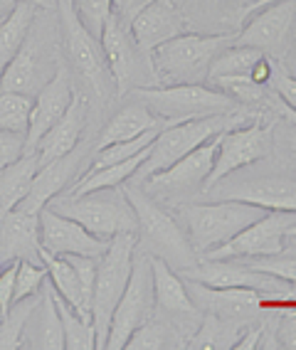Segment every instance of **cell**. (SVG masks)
<instances>
[{"mask_svg": "<svg viewBox=\"0 0 296 350\" xmlns=\"http://www.w3.org/2000/svg\"><path fill=\"white\" fill-rule=\"evenodd\" d=\"M25 3H32L35 8H40V10H55L57 0H25Z\"/></svg>", "mask_w": 296, "mask_h": 350, "instance_id": "cell-47", "label": "cell"}, {"mask_svg": "<svg viewBox=\"0 0 296 350\" xmlns=\"http://www.w3.org/2000/svg\"><path fill=\"white\" fill-rule=\"evenodd\" d=\"M190 299L202 313H213L225 321H234L240 325L267 323V321L284 306L269 301L265 294L245 286H208L200 282L183 279Z\"/></svg>", "mask_w": 296, "mask_h": 350, "instance_id": "cell-14", "label": "cell"}, {"mask_svg": "<svg viewBox=\"0 0 296 350\" xmlns=\"http://www.w3.org/2000/svg\"><path fill=\"white\" fill-rule=\"evenodd\" d=\"M84 158H87L84 148L77 146L67 156L40 165L35 178H32L30 190H27V195L15 210H23L27 215H40V210L44 205H50V200H55L57 195H62L79 178V168H82Z\"/></svg>", "mask_w": 296, "mask_h": 350, "instance_id": "cell-21", "label": "cell"}, {"mask_svg": "<svg viewBox=\"0 0 296 350\" xmlns=\"http://www.w3.org/2000/svg\"><path fill=\"white\" fill-rule=\"evenodd\" d=\"M3 18H5V15H3ZM3 18H0V20H3Z\"/></svg>", "mask_w": 296, "mask_h": 350, "instance_id": "cell-51", "label": "cell"}, {"mask_svg": "<svg viewBox=\"0 0 296 350\" xmlns=\"http://www.w3.org/2000/svg\"><path fill=\"white\" fill-rule=\"evenodd\" d=\"M50 207L55 213L79 222L94 237L107 239V242L121 232H136L139 227V217H136L131 200L124 193V185L89 190L82 195L62 193L55 200H50Z\"/></svg>", "mask_w": 296, "mask_h": 350, "instance_id": "cell-5", "label": "cell"}, {"mask_svg": "<svg viewBox=\"0 0 296 350\" xmlns=\"http://www.w3.org/2000/svg\"><path fill=\"white\" fill-rule=\"evenodd\" d=\"M129 30H131L133 42L139 44L141 52L153 55L156 47L188 32V15L170 0H156L133 15Z\"/></svg>", "mask_w": 296, "mask_h": 350, "instance_id": "cell-22", "label": "cell"}, {"mask_svg": "<svg viewBox=\"0 0 296 350\" xmlns=\"http://www.w3.org/2000/svg\"><path fill=\"white\" fill-rule=\"evenodd\" d=\"M176 213L178 222L183 225L193 250L198 256L205 252L230 242L234 234H240L254 219L267 213L265 207L242 200H208V202H183L170 207Z\"/></svg>", "mask_w": 296, "mask_h": 350, "instance_id": "cell-3", "label": "cell"}, {"mask_svg": "<svg viewBox=\"0 0 296 350\" xmlns=\"http://www.w3.org/2000/svg\"><path fill=\"white\" fill-rule=\"evenodd\" d=\"M23 348L64 350L62 321H59V311H57L50 284H42V288H40L38 306L32 308L30 319H27V323H25Z\"/></svg>", "mask_w": 296, "mask_h": 350, "instance_id": "cell-25", "label": "cell"}, {"mask_svg": "<svg viewBox=\"0 0 296 350\" xmlns=\"http://www.w3.org/2000/svg\"><path fill=\"white\" fill-rule=\"evenodd\" d=\"M79 20L84 23L94 38H101V30L107 25V20L111 18L116 0H72Z\"/></svg>", "mask_w": 296, "mask_h": 350, "instance_id": "cell-36", "label": "cell"}, {"mask_svg": "<svg viewBox=\"0 0 296 350\" xmlns=\"http://www.w3.org/2000/svg\"><path fill=\"white\" fill-rule=\"evenodd\" d=\"M265 113L250 111L245 107H234L232 111L227 113H215V116H205V119H190L180 121V124H170L163 126L158 131L156 141L148 148V156L141 163V168L136 170L129 183H141L146 180L148 175L161 173L168 165H173L176 161H180L183 156H188L190 150H196L198 146L208 144L210 138L220 136L227 129H234V126L250 124L252 119H259Z\"/></svg>", "mask_w": 296, "mask_h": 350, "instance_id": "cell-2", "label": "cell"}, {"mask_svg": "<svg viewBox=\"0 0 296 350\" xmlns=\"http://www.w3.org/2000/svg\"><path fill=\"white\" fill-rule=\"evenodd\" d=\"M271 3H279V0H252V3L242 5L240 10H237V27L242 25V20H245L247 15H252L254 10H259V8H265V5H271Z\"/></svg>", "mask_w": 296, "mask_h": 350, "instance_id": "cell-45", "label": "cell"}, {"mask_svg": "<svg viewBox=\"0 0 296 350\" xmlns=\"http://www.w3.org/2000/svg\"><path fill=\"white\" fill-rule=\"evenodd\" d=\"M247 325L234 323V321H225L213 313H202L200 325L196 333L190 336L188 345L190 350H232L237 340L242 338Z\"/></svg>", "mask_w": 296, "mask_h": 350, "instance_id": "cell-29", "label": "cell"}, {"mask_svg": "<svg viewBox=\"0 0 296 350\" xmlns=\"http://www.w3.org/2000/svg\"><path fill=\"white\" fill-rule=\"evenodd\" d=\"M0 262H42L38 215L23 210L0 215Z\"/></svg>", "mask_w": 296, "mask_h": 350, "instance_id": "cell-23", "label": "cell"}, {"mask_svg": "<svg viewBox=\"0 0 296 350\" xmlns=\"http://www.w3.org/2000/svg\"><path fill=\"white\" fill-rule=\"evenodd\" d=\"M153 311H156V294H153L151 254L136 250L126 291L121 294L119 304L113 308L111 323H109L107 348L104 350L126 348V340L131 338V333L151 319Z\"/></svg>", "mask_w": 296, "mask_h": 350, "instance_id": "cell-13", "label": "cell"}, {"mask_svg": "<svg viewBox=\"0 0 296 350\" xmlns=\"http://www.w3.org/2000/svg\"><path fill=\"white\" fill-rule=\"evenodd\" d=\"M40 247L47 254L67 256V254H84V256H101L107 252V239L94 237L89 230H84L79 222L55 213L50 205L40 210Z\"/></svg>", "mask_w": 296, "mask_h": 350, "instance_id": "cell-20", "label": "cell"}, {"mask_svg": "<svg viewBox=\"0 0 296 350\" xmlns=\"http://www.w3.org/2000/svg\"><path fill=\"white\" fill-rule=\"evenodd\" d=\"M25 153V136L0 131V170Z\"/></svg>", "mask_w": 296, "mask_h": 350, "instance_id": "cell-41", "label": "cell"}, {"mask_svg": "<svg viewBox=\"0 0 296 350\" xmlns=\"http://www.w3.org/2000/svg\"><path fill=\"white\" fill-rule=\"evenodd\" d=\"M151 3H156V0H116V13H119V18L124 20V23H131V18L139 10H144L146 5H151Z\"/></svg>", "mask_w": 296, "mask_h": 350, "instance_id": "cell-43", "label": "cell"}, {"mask_svg": "<svg viewBox=\"0 0 296 350\" xmlns=\"http://www.w3.org/2000/svg\"><path fill=\"white\" fill-rule=\"evenodd\" d=\"M230 3L242 8V5H247L250 0H202V5H230ZM240 8H237V10H240Z\"/></svg>", "mask_w": 296, "mask_h": 350, "instance_id": "cell-46", "label": "cell"}, {"mask_svg": "<svg viewBox=\"0 0 296 350\" xmlns=\"http://www.w3.org/2000/svg\"><path fill=\"white\" fill-rule=\"evenodd\" d=\"M87 116H89V101L84 94H75L70 109L64 111V116L52 126L50 131L40 138L38 148L32 150L38 156V163L44 165V163L57 161V158L67 156L72 150L79 146L82 141V133L87 129Z\"/></svg>", "mask_w": 296, "mask_h": 350, "instance_id": "cell-24", "label": "cell"}, {"mask_svg": "<svg viewBox=\"0 0 296 350\" xmlns=\"http://www.w3.org/2000/svg\"><path fill=\"white\" fill-rule=\"evenodd\" d=\"M99 42L119 99H124L136 87H158V77L153 72L151 55L141 52L139 44L133 42L129 23H124L116 10H113L111 18L104 25V30H101Z\"/></svg>", "mask_w": 296, "mask_h": 350, "instance_id": "cell-10", "label": "cell"}, {"mask_svg": "<svg viewBox=\"0 0 296 350\" xmlns=\"http://www.w3.org/2000/svg\"><path fill=\"white\" fill-rule=\"evenodd\" d=\"M156 126H165V124L158 119L151 109L144 107L141 101L129 99V104H124V107L104 124V129H101L99 138H96V144H94V150L104 148V146L119 144V141L136 138V136H141V133L156 129Z\"/></svg>", "mask_w": 296, "mask_h": 350, "instance_id": "cell-26", "label": "cell"}, {"mask_svg": "<svg viewBox=\"0 0 296 350\" xmlns=\"http://www.w3.org/2000/svg\"><path fill=\"white\" fill-rule=\"evenodd\" d=\"M50 27L44 25V20L35 18L25 42L20 44V50L13 55V59L5 64L0 75V89L3 92H20V94L35 96L40 89L52 79V75L59 67V57L55 52Z\"/></svg>", "mask_w": 296, "mask_h": 350, "instance_id": "cell-11", "label": "cell"}, {"mask_svg": "<svg viewBox=\"0 0 296 350\" xmlns=\"http://www.w3.org/2000/svg\"><path fill=\"white\" fill-rule=\"evenodd\" d=\"M265 57V52H259L257 47H247V44H227L217 52L213 59L208 79H217V77H250L254 64Z\"/></svg>", "mask_w": 296, "mask_h": 350, "instance_id": "cell-33", "label": "cell"}, {"mask_svg": "<svg viewBox=\"0 0 296 350\" xmlns=\"http://www.w3.org/2000/svg\"><path fill=\"white\" fill-rule=\"evenodd\" d=\"M47 282V269L42 262H18V271H15V301H23L27 296L40 294L42 284Z\"/></svg>", "mask_w": 296, "mask_h": 350, "instance_id": "cell-37", "label": "cell"}, {"mask_svg": "<svg viewBox=\"0 0 296 350\" xmlns=\"http://www.w3.org/2000/svg\"><path fill=\"white\" fill-rule=\"evenodd\" d=\"M277 62L282 64L291 77H296V32H294V38H291L289 47H286V52H284L282 59H277Z\"/></svg>", "mask_w": 296, "mask_h": 350, "instance_id": "cell-44", "label": "cell"}, {"mask_svg": "<svg viewBox=\"0 0 296 350\" xmlns=\"http://www.w3.org/2000/svg\"><path fill=\"white\" fill-rule=\"evenodd\" d=\"M42 264L50 276V284L57 294L62 296L72 308H75L79 316L92 321V311H89L87 301H84V291H82V282L77 276L75 267L67 256H57V254H47L42 252Z\"/></svg>", "mask_w": 296, "mask_h": 350, "instance_id": "cell-28", "label": "cell"}, {"mask_svg": "<svg viewBox=\"0 0 296 350\" xmlns=\"http://www.w3.org/2000/svg\"><path fill=\"white\" fill-rule=\"evenodd\" d=\"M271 144L279 146L284 158H289V168L296 170V124L286 116H274L271 124Z\"/></svg>", "mask_w": 296, "mask_h": 350, "instance_id": "cell-39", "label": "cell"}, {"mask_svg": "<svg viewBox=\"0 0 296 350\" xmlns=\"http://www.w3.org/2000/svg\"><path fill=\"white\" fill-rule=\"evenodd\" d=\"M124 193L131 200L139 227H136V250L146 254L158 256L168 264L170 269L185 271L198 264V252L193 250L183 225L178 222L176 213L163 202L153 200L144 188L124 183Z\"/></svg>", "mask_w": 296, "mask_h": 350, "instance_id": "cell-1", "label": "cell"}, {"mask_svg": "<svg viewBox=\"0 0 296 350\" xmlns=\"http://www.w3.org/2000/svg\"><path fill=\"white\" fill-rule=\"evenodd\" d=\"M269 87H271V92L284 101V107L296 116V77H291L277 59H274V67H271Z\"/></svg>", "mask_w": 296, "mask_h": 350, "instance_id": "cell-40", "label": "cell"}, {"mask_svg": "<svg viewBox=\"0 0 296 350\" xmlns=\"http://www.w3.org/2000/svg\"><path fill=\"white\" fill-rule=\"evenodd\" d=\"M15 271H18V262H10L5 269L0 271V319L8 316V311H10V306H13Z\"/></svg>", "mask_w": 296, "mask_h": 350, "instance_id": "cell-42", "label": "cell"}, {"mask_svg": "<svg viewBox=\"0 0 296 350\" xmlns=\"http://www.w3.org/2000/svg\"><path fill=\"white\" fill-rule=\"evenodd\" d=\"M286 239H294V242H296V222L291 225V230L286 232Z\"/></svg>", "mask_w": 296, "mask_h": 350, "instance_id": "cell-49", "label": "cell"}, {"mask_svg": "<svg viewBox=\"0 0 296 350\" xmlns=\"http://www.w3.org/2000/svg\"><path fill=\"white\" fill-rule=\"evenodd\" d=\"M271 124H274V116H271V121H267V116H259V119H252L250 124L234 126V129L222 131L220 136H217L215 163L208 175V180H205L202 193H205L210 185H215L217 180H222L225 175L247 168V165L259 163L262 158L269 156Z\"/></svg>", "mask_w": 296, "mask_h": 350, "instance_id": "cell-15", "label": "cell"}, {"mask_svg": "<svg viewBox=\"0 0 296 350\" xmlns=\"http://www.w3.org/2000/svg\"><path fill=\"white\" fill-rule=\"evenodd\" d=\"M75 94L77 89L72 84V72L62 62L57 67L55 75H52V79L32 96L30 121H27L25 131V153H32V150L38 148L40 138L50 131L52 126L64 116V111L70 109Z\"/></svg>", "mask_w": 296, "mask_h": 350, "instance_id": "cell-19", "label": "cell"}, {"mask_svg": "<svg viewBox=\"0 0 296 350\" xmlns=\"http://www.w3.org/2000/svg\"><path fill=\"white\" fill-rule=\"evenodd\" d=\"M234 32H217V35H200V32H183L156 47L151 55L153 72L158 84H202L208 81L210 67L217 52L232 44Z\"/></svg>", "mask_w": 296, "mask_h": 350, "instance_id": "cell-4", "label": "cell"}, {"mask_svg": "<svg viewBox=\"0 0 296 350\" xmlns=\"http://www.w3.org/2000/svg\"><path fill=\"white\" fill-rule=\"evenodd\" d=\"M185 348V338L178 333V328L163 316L153 313L144 325H139L126 340L124 350H178Z\"/></svg>", "mask_w": 296, "mask_h": 350, "instance_id": "cell-31", "label": "cell"}, {"mask_svg": "<svg viewBox=\"0 0 296 350\" xmlns=\"http://www.w3.org/2000/svg\"><path fill=\"white\" fill-rule=\"evenodd\" d=\"M40 163L35 153H23L13 163H8L0 170V215L10 213L23 202L32 185V178L38 173Z\"/></svg>", "mask_w": 296, "mask_h": 350, "instance_id": "cell-27", "label": "cell"}, {"mask_svg": "<svg viewBox=\"0 0 296 350\" xmlns=\"http://www.w3.org/2000/svg\"><path fill=\"white\" fill-rule=\"evenodd\" d=\"M151 269H153V294H156V311L165 321L176 325L178 333L185 338L188 345L190 336L202 321V311L193 304L188 288H185L183 276L176 269H170L168 264L158 256H151Z\"/></svg>", "mask_w": 296, "mask_h": 350, "instance_id": "cell-18", "label": "cell"}, {"mask_svg": "<svg viewBox=\"0 0 296 350\" xmlns=\"http://www.w3.org/2000/svg\"><path fill=\"white\" fill-rule=\"evenodd\" d=\"M0 271H3V269H0Z\"/></svg>", "mask_w": 296, "mask_h": 350, "instance_id": "cell-52", "label": "cell"}, {"mask_svg": "<svg viewBox=\"0 0 296 350\" xmlns=\"http://www.w3.org/2000/svg\"><path fill=\"white\" fill-rule=\"evenodd\" d=\"M55 10L57 30H59V47L64 52V64L70 67L75 79L87 92H92L96 99H104L113 81L107 69V62H104L99 38H94L84 27L72 0H57Z\"/></svg>", "mask_w": 296, "mask_h": 350, "instance_id": "cell-6", "label": "cell"}, {"mask_svg": "<svg viewBox=\"0 0 296 350\" xmlns=\"http://www.w3.org/2000/svg\"><path fill=\"white\" fill-rule=\"evenodd\" d=\"M296 222V213L267 210L252 225L234 234L230 242L200 254V259H257L286 250V232Z\"/></svg>", "mask_w": 296, "mask_h": 350, "instance_id": "cell-16", "label": "cell"}, {"mask_svg": "<svg viewBox=\"0 0 296 350\" xmlns=\"http://www.w3.org/2000/svg\"><path fill=\"white\" fill-rule=\"evenodd\" d=\"M52 296H55L57 311H59V321H62V331H64V350H96V331L94 323L84 316L75 311V308L57 294L52 288Z\"/></svg>", "mask_w": 296, "mask_h": 350, "instance_id": "cell-32", "label": "cell"}, {"mask_svg": "<svg viewBox=\"0 0 296 350\" xmlns=\"http://www.w3.org/2000/svg\"><path fill=\"white\" fill-rule=\"evenodd\" d=\"M38 13L40 8L25 3V0H18L13 10L0 20V64H8L13 59V55L20 50V44L25 42Z\"/></svg>", "mask_w": 296, "mask_h": 350, "instance_id": "cell-30", "label": "cell"}, {"mask_svg": "<svg viewBox=\"0 0 296 350\" xmlns=\"http://www.w3.org/2000/svg\"><path fill=\"white\" fill-rule=\"evenodd\" d=\"M296 32V0H279L254 10L242 20L232 44L257 47L271 59H282Z\"/></svg>", "mask_w": 296, "mask_h": 350, "instance_id": "cell-17", "label": "cell"}, {"mask_svg": "<svg viewBox=\"0 0 296 350\" xmlns=\"http://www.w3.org/2000/svg\"><path fill=\"white\" fill-rule=\"evenodd\" d=\"M129 99L141 101L165 126L190 119H205L215 113L232 111L234 104L225 92L213 84H158V87H136L129 92Z\"/></svg>", "mask_w": 296, "mask_h": 350, "instance_id": "cell-7", "label": "cell"}, {"mask_svg": "<svg viewBox=\"0 0 296 350\" xmlns=\"http://www.w3.org/2000/svg\"><path fill=\"white\" fill-rule=\"evenodd\" d=\"M3 69H5V64H0V75H3Z\"/></svg>", "mask_w": 296, "mask_h": 350, "instance_id": "cell-50", "label": "cell"}, {"mask_svg": "<svg viewBox=\"0 0 296 350\" xmlns=\"http://www.w3.org/2000/svg\"><path fill=\"white\" fill-rule=\"evenodd\" d=\"M215 148H217V136L210 138L208 144L198 146L196 150H190L188 156L168 165L165 170L148 175L146 180L133 183V185L144 188L153 200L163 202L168 207H178L183 202L196 200L198 195H202L205 180L213 170Z\"/></svg>", "mask_w": 296, "mask_h": 350, "instance_id": "cell-12", "label": "cell"}, {"mask_svg": "<svg viewBox=\"0 0 296 350\" xmlns=\"http://www.w3.org/2000/svg\"><path fill=\"white\" fill-rule=\"evenodd\" d=\"M259 163L225 175L202 195L208 200H242L265 210L296 213V175L282 168H262Z\"/></svg>", "mask_w": 296, "mask_h": 350, "instance_id": "cell-8", "label": "cell"}, {"mask_svg": "<svg viewBox=\"0 0 296 350\" xmlns=\"http://www.w3.org/2000/svg\"><path fill=\"white\" fill-rule=\"evenodd\" d=\"M136 254V232H121L109 239L107 252L96 264V282L92 294V323L96 331V350L107 348L109 323L121 294L126 291Z\"/></svg>", "mask_w": 296, "mask_h": 350, "instance_id": "cell-9", "label": "cell"}, {"mask_svg": "<svg viewBox=\"0 0 296 350\" xmlns=\"http://www.w3.org/2000/svg\"><path fill=\"white\" fill-rule=\"evenodd\" d=\"M40 294L27 296L23 301H15L8 316L0 319V350H15L23 348V333H25V323L30 319L32 308L38 306Z\"/></svg>", "mask_w": 296, "mask_h": 350, "instance_id": "cell-34", "label": "cell"}, {"mask_svg": "<svg viewBox=\"0 0 296 350\" xmlns=\"http://www.w3.org/2000/svg\"><path fill=\"white\" fill-rule=\"evenodd\" d=\"M15 3H18V0H0V18L10 13V10L15 8Z\"/></svg>", "mask_w": 296, "mask_h": 350, "instance_id": "cell-48", "label": "cell"}, {"mask_svg": "<svg viewBox=\"0 0 296 350\" xmlns=\"http://www.w3.org/2000/svg\"><path fill=\"white\" fill-rule=\"evenodd\" d=\"M30 109L32 96L0 89V131L25 136L27 121H30Z\"/></svg>", "mask_w": 296, "mask_h": 350, "instance_id": "cell-35", "label": "cell"}, {"mask_svg": "<svg viewBox=\"0 0 296 350\" xmlns=\"http://www.w3.org/2000/svg\"><path fill=\"white\" fill-rule=\"evenodd\" d=\"M240 262L250 264L252 269L267 271L271 276H279L284 282H289L296 286V254H286V250L271 256H257V259H240Z\"/></svg>", "mask_w": 296, "mask_h": 350, "instance_id": "cell-38", "label": "cell"}]
</instances>
